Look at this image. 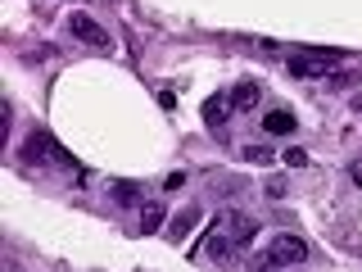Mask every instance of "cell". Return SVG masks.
<instances>
[{
	"instance_id": "cell-1",
	"label": "cell",
	"mask_w": 362,
	"mask_h": 272,
	"mask_svg": "<svg viewBox=\"0 0 362 272\" xmlns=\"http://www.w3.org/2000/svg\"><path fill=\"white\" fill-rule=\"evenodd\" d=\"M335 60H344V55L339 50H286L290 77H326Z\"/></svg>"
},
{
	"instance_id": "cell-2",
	"label": "cell",
	"mask_w": 362,
	"mask_h": 272,
	"mask_svg": "<svg viewBox=\"0 0 362 272\" xmlns=\"http://www.w3.org/2000/svg\"><path fill=\"white\" fill-rule=\"evenodd\" d=\"M267 254H272V264H276V268H294V264H303V259H308V241H303V236L281 232V236H272Z\"/></svg>"
},
{
	"instance_id": "cell-3",
	"label": "cell",
	"mask_w": 362,
	"mask_h": 272,
	"mask_svg": "<svg viewBox=\"0 0 362 272\" xmlns=\"http://www.w3.org/2000/svg\"><path fill=\"white\" fill-rule=\"evenodd\" d=\"M68 32H73L77 41H86L90 50H113V41H109V32L100 28L90 14H68Z\"/></svg>"
},
{
	"instance_id": "cell-4",
	"label": "cell",
	"mask_w": 362,
	"mask_h": 272,
	"mask_svg": "<svg viewBox=\"0 0 362 272\" xmlns=\"http://www.w3.org/2000/svg\"><path fill=\"white\" fill-rule=\"evenodd\" d=\"M218 227L226 236H231V245H249L258 236V222L249 218V213H240V209H226V213H218Z\"/></svg>"
},
{
	"instance_id": "cell-5",
	"label": "cell",
	"mask_w": 362,
	"mask_h": 272,
	"mask_svg": "<svg viewBox=\"0 0 362 272\" xmlns=\"http://www.w3.org/2000/svg\"><path fill=\"white\" fill-rule=\"evenodd\" d=\"M23 154H28V159H54V164L73 168V159H68V154H64V150H59V145H54L45 132H37V136H32V141H28V150H23Z\"/></svg>"
},
{
	"instance_id": "cell-6",
	"label": "cell",
	"mask_w": 362,
	"mask_h": 272,
	"mask_svg": "<svg viewBox=\"0 0 362 272\" xmlns=\"http://www.w3.org/2000/svg\"><path fill=\"white\" fill-rule=\"evenodd\" d=\"M231 109H235V105H231V96H213V100H204V123H209V128H222Z\"/></svg>"
},
{
	"instance_id": "cell-7",
	"label": "cell",
	"mask_w": 362,
	"mask_h": 272,
	"mask_svg": "<svg viewBox=\"0 0 362 272\" xmlns=\"http://www.w3.org/2000/svg\"><path fill=\"white\" fill-rule=\"evenodd\" d=\"M199 218H204V209H186V213H177V218H173V227H168V236H173V241L181 245L190 232H195V222H199Z\"/></svg>"
},
{
	"instance_id": "cell-8",
	"label": "cell",
	"mask_w": 362,
	"mask_h": 272,
	"mask_svg": "<svg viewBox=\"0 0 362 272\" xmlns=\"http://www.w3.org/2000/svg\"><path fill=\"white\" fill-rule=\"evenodd\" d=\"M204 254H209V259H226V254H231V236H226L218 222H213V232L204 236Z\"/></svg>"
},
{
	"instance_id": "cell-9",
	"label": "cell",
	"mask_w": 362,
	"mask_h": 272,
	"mask_svg": "<svg viewBox=\"0 0 362 272\" xmlns=\"http://www.w3.org/2000/svg\"><path fill=\"white\" fill-rule=\"evenodd\" d=\"M163 218H168L163 204H145V209H141V232H145V236H154L158 227H163Z\"/></svg>"
},
{
	"instance_id": "cell-10",
	"label": "cell",
	"mask_w": 362,
	"mask_h": 272,
	"mask_svg": "<svg viewBox=\"0 0 362 272\" xmlns=\"http://www.w3.org/2000/svg\"><path fill=\"white\" fill-rule=\"evenodd\" d=\"M258 96H263V91H258L254 82H240V86L231 91V105H235V109L245 113V109H254V105H258Z\"/></svg>"
},
{
	"instance_id": "cell-11",
	"label": "cell",
	"mask_w": 362,
	"mask_h": 272,
	"mask_svg": "<svg viewBox=\"0 0 362 272\" xmlns=\"http://www.w3.org/2000/svg\"><path fill=\"white\" fill-rule=\"evenodd\" d=\"M263 128L272 136H286V132H294V118H290L286 109H276V113H267V118H263Z\"/></svg>"
},
{
	"instance_id": "cell-12",
	"label": "cell",
	"mask_w": 362,
	"mask_h": 272,
	"mask_svg": "<svg viewBox=\"0 0 362 272\" xmlns=\"http://www.w3.org/2000/svg\"><path fill=\"white\" fill-rule=\"evenodd\" d=\"M240 159H245V164H258V168H263V164H272L276 154H272V145H245Z\"/></svg>"
},
{
	"instance_id": "cell-13",
	"label": "cell",
	"mask_w": 362,
	"mask_h": 272,
	"mask_svg": "<svg viewBox=\"0 0 362 272\" xmlns=\"http://www.w3.org/2000/svg\"><path fill=\"white\" fill-rule=\"evenodd\" d=\"M109 196L118 200V204H132L136 196H141V186H136V181H113V186H109Z\"/></svg>"
},
{
	"instance_id": "cell-14",
	"label": "cell",
	"mask_w": 362,
	"mask_h": 272,
	"mask_svg": "<svg viewBox=\"0 0 362 272\" xmlns=\"http://www.w3.org/2000/svg\"><path fill=\"white\" fill-rule=\"evenodd\" d=\"M281 159H286L290 168H303V164H308V154H303V150H286V154H281Z\"/></svg>"
},
{
	"instance_id": "cell-15",
	"label": "cell",
	"mask_w": 362,
	"mask_h": 272,
	"mask_svg": "<svg viewBox=\"0 0 362 272\" xmlns=\"http://www.w3.org/2000/svg\"><path fill=\"white\" fill-rule=\"evenodd\" d=\"M354 77H358V73H335V77H331V86H335V91H344V86H354Z\"/></svg>"
}]
</instances>
